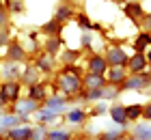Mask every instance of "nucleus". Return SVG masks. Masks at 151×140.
I'll use <instances>...</instances> for the list:
<instances>
[{
  "label": "nucleus",
  "instance_id": "obj_37",
  "mask_svg": "<svg viewBox=\"0 0 151 140\" xmlns=\"http://www.w3.org/2000/svg\"><path fill=\"white\" fill-rule=\"evenodd\" d=\"M6 103H9V101H6V99H4V97H2V95H0V108H4V106H6Z\"/></svg>",
  "mask_w": 151,
  "mask_h": 140
},
{
  "label": "nucleus",
  "instance_id": "obj_24",
  "mask_svg": "<svg viewBox=\"0 0 151 140\" xmlns=\"http://www.w3.org/2000/svg\"><path fill=\"white\" fill-rule=\"evenodd\" d=\"M45 140H71V131H67V129H52V131H47Z\"/></svg>",
  "mask_w": 151,
  "mask_h": 140
},
{
  "label": "nucleus",
  "instance_id": "obj_16",
  "mask_svg": "<svg viewBox=\"0 0 151 140\" xmlns=\"http://www.w3.org/2000/svg\"><path fill=\"white\" fill-rule=\"evenodd\" d=\"M110 116L116 125H121V127H125L127 125V116H125V106H112L110 108Z\"/></svg>",
  "mask_w": 151,
  "mask_h": 140
},
{
  "label": "nucleus",
  "instance_id": "obj_28",
  "mask_svg": "<svg viewBox=\"0 0 151 140\" xmlns=\"http://www.w3.org/2000/svg\"><path fill=\"white\" fill-rule=\"evenodd\" d=\"M84 118H86L84 110H69V112H67V121H69V123H82Z\"/></svg>",
  "mask_w": 151,
  "mask_h": 140
},
{
  "label": "nucleus",
  "instance_id": "obj_40",
  "mask_svg": "<svg viewBox=\"0 0 151 140\" xmlns=\"http://www.w3.org/2000/svg\"><path fill=\"white\" fill-rule=\"evenodd\" d=\"M0 140H2V138H0Z\"/></svg>",
  "mask_w": 151,
  "mask_h": 140
},
{
  "label": "nucleus",
  "instance_id": "obj_11",
  "mask_svg": "<svg viewBox=\"0 0 151 140\" xmlns=\"http://www.w3.org/2000/svg\"><path fill=\"white\" fill-rule=\"evenodd\" d=\"M37 110V103L30 99H22V101H15V106H13V112L15 114H19V116H28L30 112H35Z\"/></svg>",
  "mask_w": 151,
  "mask_h": 140
},
{
  "label": "nucleus",
  "instance_id": "obj_17",
  "mask_svg": "<svg viewBox=\"0 0 151 140\" xmlns=\"http://www.w3.org/2000/svg\"><path fill=\"white\" fill-rule=\"evenodd\" d=\"M106 73H108V84H116V86H119V84L123 82L127 78L125 75V71H123L121 67H112V69H106Z\"/></svg>",
  "mask_w": 151,
  "mask_h": 140
},
{
  "label": "nucleus",
  "instance_id": "obj_6",
  "mask_svg": "<svg viewBox=\"0 0 151 140\" xmlns=\"http://www.w3.org/2000/svg\"><path fill=\"white\" fill-rule=\"evenodd\" d=\"M127 67L132 69V73L147 71V56L142 52H136L134 56H129V58H127Z\"/></svg>",
  "mask_w": 151,
  "mask_h": 140
},
{
  "label": "nucleus",
  "instance_id": "obj_19",
  "mask_svg": "<svg viewBox=\"0 0 151 140\" xmlns=\"http://www.w3.org/2000/svg\"><path fill=\"white\" fill-rule=\"evenodd\" d=\"M35 112H37V121H39L41 125H47V123L56 121V116H58L56 112H52V110H47V108H41V110L37 108Z\"/></svg>",
  "mask_w": 151,
  "mask_h": 140
},
{
  "label": "nucleus",
  "instance_id": "obj_33",
  "mask_svg": "<svg viewBox=\"0 0 151 140\" xmlns=\"http://www.w3.org/2000/svg\"><path fill=\"white\" fill-rule=\"evenodd\" d=\"M106 110H108V106H106V103H104V101H99V103H97V106H95V110L91 112V114H104V112H106Z\"/></svg>",
  "mask_w": 151,
  "mask_h": 140
},
{
  "label": "nucleus",
  "instance_id": "obj_26",
  "mask_svg": "<svg viewBox=\"0 0 151 140\" xmlns=\"http://www.w3.org/2000/svg\"><path fill=\"white\" fill-rule=\"evenodd\" d=\"M142 114V106H125V116H127V121H138Z\"/></svg>",
  "mask_w": 151,
  "mask_h": 140
},
{
  "label": "nucleus",
  "instance_id": "obj_22",
  "mask_svg": "<svg viewBox=\"0 0 151 140\" xmlns=\"http://www.w3.org/2000/svg\"><path fill=\"white\" fill-rule=\"evenodd\" d=\"M149 43H151V37H149V32L145 30V32H140L138 34V39H136V52H145L147 47H149Z\"/></svg>",
  "mask_w": 151,
  "mask_h": 140
},
{
  "label": "nucleus",
  "instance_id": "obj_18",
  "mask_svg": "<svg viewBox=\"0 0 151 140\" xmlns=\"http://www.w3.org/2000/svg\"><path fill=\"white\" fill-rule=\"evenodd\" d=\"M28 97L32 101H41V99H45V84H30L28 86Z\"/></svg>",
  "mask_w": 151,
  "mask_h": 140
},
{
  "label": "nucleus",
  "instance_id": "obj_21",
  "mask_svg": "<svg viewBox=\"0 0 151 140\" xmlns=\"http://www.w3.org/2000/svg\"><path fill=\"white\" fill-rule=\"evenodd\" d=\"M73 15V11H71V6H67V4H63V6H58V11H56V15H54V19H56L58 24H63V22H67Z\"/></svg>",
  "mask_w": 151,
  "mask_h": 140
},
{
  "label": "nucleus",
  "instance_id": "obj_10",
  "mask_svg": "<svg viewBox=\"0 0 151 140\" xmlns=\"http://www.w3.org/2000/svg\"><path fill=\"white\" fill-rule=\"evenodd\" d=\"M9 140H30V127L28 125H15V127L6 129Z\"/></svg>",
  "mask_w": 151,
  "mask_h": 140
},
{
  "label": "nucleus",
  "instance_id": "obj_14",
  "mask_svg": "<svg viewBox=\"0 0 151 140\" xmlns=\"http://www.w3.org/2000/svg\"><path fill=\"white\" fill-rule=\"evenodd\" d=\"M106 84L104 75H97V73H86L84 75V88L86 90H93V88H101Z\"/></svg>",
  "mask_w": 151,
  "mask_h": 140
},
{
  "label": "nucleus",
  "instance_id": "obj_2",
  "mask_svg": "<svg viewBox=\"0 0 151 140\" xmlns=\"http://www.w3.org/2000/svg\"><path fill=\"white\" fill-rule=\"evenodd\" d=\"M149 86V73L147 71H140V73H134L125 78L121 82L119 88H127V90H140V88H147Z\"/></svg>",
  "mask_w": 151,
  "mask_h": 140
},
{
  "label": "nucleus",
  "instance_id": "obj_36",
  "mask_svg": "<svg viewBox=\"0 0 151 140\" xmlns=\"http://www.w3.org/2000/svg\"><path fill=\"white\" fill-rule=\"evenodd\" d=\"M11 6H13V11H22V9H24V4H22V2H13Z\"/></svg>",
  "mask_w": 151,
  "mask_h": 140
},
{
  "label": "nucleus",
  "instance_id": "obj_3",
  "mask_svg": "<svg viewBox=\"0 0 151 140\" xmlns=\"http://www.w3.org/2000/svg\"><path fill=\"white\" fill-rule=\"evenodd\" d=\"M106 62H108V67H123V65H127V52H123L121 47H110V50L106 52Z\"/></svg>",
  "mask_w": 151,
  "mask_h": 140
},
{
  "label": "nucleus",
  "instance_id": "obj_9",
  "mask_svg": "<svg viewBox=\"0 0 151 140\" xmlns=\"http://www.w3.org/2000/svg\"><path fill=\"white\" fill-rule=\"evenodd\" d=\"M19 71H22V69H17V62H13V60H6V62L0 65V75H2L4 80H17Z\"/></svg>",
  "mask_w": 151,
  "mask_h": 140
},
{
  "label": "nucleus",
  "instance_id": "obj_38",
  "mask_svg": "<svg viewBox=\"0 0 151 140\" xmlns=\"http://www.w3.org/2000/svg\"><path fill=\"white\" fill-rule=\"evenodd\" d=\"M119 140H132V138H125V136H121V138H119Z\"/></svg>",
  "mask_w": 151,
  "mask_h": 140
},
{
  "label": "nucleus",
  "instance_id": "obj_5",
  "mask_svg": "<svg viewBox=\"0 0 151 140\" xmlns=\"http://www.w3.org/2000/svg\"><path fill=\"white\" fill-rule=\"evenodd\" d=\"M26 118L28 116H19V114H4V116H0V134H6V129H11V127H15V125H22L26 123Z\"/></svg>",
  "mask_w": 151,
  "mask_h": 140
},
{
  "label": "nucleus",
  "instance_id": "obj_12",
  "mask_svg": "<svg viewBox=\"0 0 151 140\" xmlns=\"http://www.w3.org/2000/svg\"><path fill=\"white\" fill-rule=\"evenodd\" d=\"M43 108H47V110L60 114V112L67 108V99H65V97H60V95H54V97H50V99H45V106H43Z\"/></svg>",
  "mask_w": 151,
  "mask_h": 140
},
{
  "label": "nucleus",
  "instance_id": "obj_39",
  "mask_svg": "<svg viewBox=\"0 0 151 140\" xmlns=\"http://www.w3.org/2000/svg\"><path fill=\"white\" fill-rule=\"evenodd\" d=\"M71 140H84V138H71Z\"/></svg>",
  "mask_w": 151,
  "mask_h": 140
},
{
  "label": "nucleus",
  "instance_id": "obj_31",
  "mask_svg": "<svg viewBox=\"0 0 151 140\" xmlns=\"http://www.w3.org/2000/svg\"><path fill=\"white\" fill-rule=\"evenodd\" d=\"M78 58V52L76 50H67L65 54H63V60H65V65H71V62Z\"/></svg>",
  "mask_w": 151,
  "mask_h": 140
},
{
  "label": "nucleus",
  "instance_id": "obj_4",
  "mask_svg": "<svg viewBox=\"0 0 151 140\" xmlns=\"http://www.w3.org/2000/svg\"><path fill=\"white\" fill-rule=\"evenodd\" d=\"M0 95H2L6 101H17V97H19V82L17 80H6L2 86H0Z\"/></svg>",
  "mask_w": 151,
  "mask_h": 140
},
{
  "label": "nucleus",
  "instance_id": "obj_35",
  "mask_svg": "<svg viewBox=\"0 0 151 140\" xmlns=\"http://www.w3.org/2000/svg\"><path fill=\"white\" fill-rule=\"evenodd\" d=\"M6 24H9V19H6V11L0 9V28H6Z\"/></svg>",
  "mask_w": 151,
  "mask_h": 140
},
{
  "label": "nucleus",
  "instance_id": "obj_25",
  "mask_svg": "<svg viewBox=\"0 0 151 140\" xmlns=\"http://www.w3.org/2000/svg\"><path fill=\"white\" fill-rule=\"evenodd\" d=\"M58 50H60V39L58 37H47V41H45V52L47 54H58Z\"/></svg>",
  "mask_w": 151,
  "mask_h": 140
},
{
  "label": "nucleus",
  "instance_id": "obj_30",
  "mask_svg": "<svg viewBox=\"0 0 151 140\" xmlns=\"http://www.w3.org/2000/svg\"><path fill=\"white\" fill-rule=\"evenodd\" d=\"M125 11H127V15H132L134 19H138L140 17V4L136 2V4H127L125 6Z\"/></svg>",
  "mask_w": 151,
  "mask_h": 140
},
{
  "label": "nucleus",
  "instance_id": "obj_23",
  "mask_svg": "<svg viewBox=\"0 0 151 140\" xmlns=\"http://www.w3.org/2000/svg\"><path fill=\"white\" fill-rule=\"evenodd\" d=\"M19 73H22V80L28 84V86L37 82V67H26V69H22Z\"/></svg>",
  "mask_w": 151,
  "mask_h": 140
},
{
  "label": "nucleus",
  "instance_id": "obj_34",
  "mask_svg": "<svg viewBox=\"0 0 151 140\" xmlns=\"http://www.w3.org/2000/svg\"><path fill=\"white\" fill-rule=\"evenodd\" d=\"M91 41H93L91 32H84V34H82V45H84V47H91Z\"/></svg>",
  "mask_w": 151,
  "mask_h": 140
},
{
  "label": "nucleus",
  "instance_id": "obj_27",
  "mask_svg": "<svg viewBox=\"0 0 151 140\" xmlns=\"http://www.w3.org/2000/svg\"><path fill=\"white\" fill-rule=\"evenodd\" d=\"M45 138H47V129H45V125L30 127V140H45Z\"/></svg>",
  "mask_w": 151,
  "mask_h": 140
},
{
  "label": "nucleus",
  "instance_id": "obj_20",
  "mask_svg": "<svg viewBox=\"0 0 151 140\" xmlns=\"http://www.w3.org/2000/svg\"><path fill=\"white\" fill-rule=\"evenodd\" d=\"M41 32L47 34V37H58V34H60V24L56 22V19H52V22H45L43 26H41Z\"/></svg>",
  "mask_w": 151,
  "mask_h": 140
},
{
  "label": "nucleus",
  "instance_id": "obj_15",
  "mask_svg": "<svg viewBox=\"0 0 151 140\" xmlns=\"http://www.w3.org/2000/svg\"><path fill=\"white\" fill-rule=\"evenodd\" d=\"M54 69V56L52 54H47V52H43L39 56V60H37V71H52Z\"/></svg>",
  "mask_w": 151,
  "mask_h": 140
},
{
  "label": "nucleus",
  "instance_id": "obj_7",
  "mask_svg": "<svg viewBox=\"0 0 151 140\" xmlns=\"http://www.w3.org/2000/svg\"><path fill=\"white\" fill-rule=\"evenodd\" d=\"M6 60H13V62H22V60H26V50L17 43V41H15V43L11 41V43L6 45Z\"/></svg>",
  "mask_w": 151,
  "mask_h": 140
},
{
  "label": "nucleus",
  "instance_id": "obj_1",
  "mask_svg": "<svg viewBox=\"0 0 151 140\" xmlns=\"http://www.w3.org/2000/svg\"><path fill=\"white\" fill-rule=\"evenodd\" d=\"M58 86H60V90H63L65 95H76V93H80V88H82V80L78 75H71V73L65 71L60 75V80H58Z\"/></svg>",
  "mask_w": 151,
  "mask_h": 140
},
{
  "label": "nucleus",
  "instance_id": "obj_8",
  "mask_svg": "<svg viewBox=\"0 0 151 140\" xmlns=\"http://www.w3.org/2000/svg\"><path fill=\"white\" fill-rule=\"evenodd\" d=\"M106 69H108V62L104 56H99V54H95L88 58V73H97V75H104L106 73Z\"/></svg>",
  "mask_w": 151,
  "mask_h": 140
},
{
  "label": "nucleus",
  "instance_id": "obj_29",
  "mask_svg": "<svg viewBox=\"0 0 151 140\" xmlns=\"http://www.w3.org/2000/svg\"><path fill=\"white\" fill-rule=\"evenodd\" d=\"M123 134V129H112V131H104V134H99V140H119Z\"/></svg>",
  "mask_w": 151,
  "mask_h": 140
},
{
  "label": "nucleus",
  "instance_id": "obj_32",
  "mask_svg": "<svg viewBox=\"0 0 151 140\" xmlns=\"http://www.w3.org/2000/svg\"><path fill=\"white\" fill-rule=\"evenodd\" d=\"M78 24H80V28H86V30H88V28H93V24L88 22V17L84 15V13H82V15H78Z\"/></svg>",
  "mask_w": 151,
  "mask_h": 140
},
{
  "label": "nucleus",
  "instance_id": "obj_13",
  "mask_svg": "<svg viewBox=\"0 0 151 140\" xmlns=\"http://www.w3.org/2000/svg\"><path fill=\"white\" fill-rule=\"evenodd\" d=\"M132 140H151V131H149V121L136 123V127L132 129Z\"/></svg>",
  "mask_w": 151,
  "mask_h": 140
}]
</instances>
